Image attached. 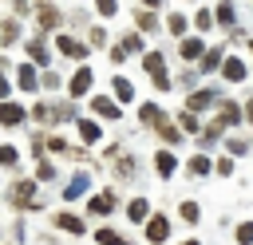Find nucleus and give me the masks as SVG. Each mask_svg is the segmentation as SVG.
<instances>
[{"label":"nucleus","mask_w":253,"mask_h":245,"mask_svg":"<svg viewBox=\"0 0 253 245\" xmlns=\"http://www.w3.org/2000/svg\"><path fill=\"white\" fill-rule=\"evenodd\" d=\"M142 119H146V122H154V126H162V111H158L154 103H146V107H142Z\"/></svg>","instance_id":"nucleus-14"},{"label":"nucleus","mask_w":253,"mask_h":245,"mask_svg":"<svg viewBox=\"0 0 253 245\" xmlns=\"http://www.w3.org/2000/svg\"><path fill=\"white\" fill-rule=\"evenodd\" d=\"M79 134H83V138H91V142H95V138H99V126H95V122H87V119H83V122H79Z\"/></svg>","instance_id":"nucleus-19"},{"label":"nucleus","mask_w":253,"mask_h":245,"mask_svg":"<svg viewBox=\"0 0 253 245\" xmlns=\"http://www.w3.org/2000/svg\"><path fill=\"white\" fill-rule=\"evenodd\" d=\"M4 95H8V79L0 75V99H4Z\"/></svg>","instance_id":"nucleus-30"},{"label":"nucleus","mask_w":253,"mask_h":245,"mask_svg":"<svg viewBox=\"0 0 253 245\" xmlns=\"http://www.w3.org/2000/svg\"><path fill=\"white\" fill-rule=\"evenodd\" d=\"M182 245H198V241H182Z\"/></svg>","instance_id":"nucleus-31"},{"label":"nucleus","mask_w":253,"mask_h":245,"mask_svg":"<svg viewBox=\"0 0 253 245\" xmlns=\"http://www.w3.org/2000/svg\"><path fill=\"white\" fill-rule=\"evenodd\" d=\"M87 87H91V71H87V67H79V71L71 75V95H83Z\"/></svg>","instance_id":"nucleus-6"},{"label":"nucleus","mask_w":253,"mask_h":245,"mask_svg":"<svg viewBox=\"0 0 253 245\" xmlns=\"http://www.w3.org/2000/svg\"><path fill=\"white\" fill-rule=\"evenodd\" d=\"M55 225H59V229H67V233H83V229H87V225H83V217H75V213H59V217H55Z\"/></svg>","instance_id":"nucleus-4"},{"label":"nucleus","mask_w":253,"mask_h":245,"mask_svg":"<svg viewBox=\"0 0 253 245\" xmlns=\"http://www.w3.org/2000/svg\"><path fill=\"white\" fill-rule=\"evenodd\" d=\"M253 241V221H241L237 225V245H249Z\"/></svg>","instance_id":"nucleus-15"},{"label":"nucleus","mask_w":253,"mask_h":245,"mask_svg":"<svg viewBox=\"0 0 253 245\" xmlns=\"http://www.w3.org/2000/svg\"><path fill=\"white\" fill-rule=\"evenodd\" d=\"M115 95H119V99H130V83H126V79H115Z\"/></svg>","instance_id":"nucleus-23"},{"label":"nucleus","mask_w":253,"mask_h":245,"mask_svg":"<svg viewBox=\"0 0 253 245\" xmlns=\"http://www.w3.org/2000/svg\"><path fill=\"white\" fill-rule=\"evenodd\" d=\"M0 122H4V126H16V122H24V107H16V103H4V107H0Z\"/></svg>","instance_id":"nucleus-2"},{"label":"nucleus","mask_w":253,"mask_h":245,"mask_svg":"<svg viewBox=\"0 0 253 245\" xmlns=\"http://www.w3.org/2000/svg\"><path fill=\"white\" fill-rule=\"evenodd\" d=\"M95 4H99L103 16H115V4H119V0H95Z\"/></svg>","instance_id":"nucleus-26"},{"label":"nucleus","mask_w":253,"mask_h":245,"mask_svg":"<svg viewBox=\"0 0 253 245\" xmlns=\"http://www.w3.org/2000/svg\"><path fill=\"white\" fill-rule=\"evenodd\" d=\"M146 4H158V0H146Z\"/></svg>","instance_id":"nucleus-32"},{"label":"nucleus","mask_w":253,"mask_h":245,"mask_svg":"<svg viewBox=\"0 0 253 245\" xmlns=\"http://www.w3.org/2000/svg\"><path fill=\"white\" fill-rule=\"evenodd\" d=\"M36 83H40V79H36V71L24 63V67H20V87H24V91H36Z\"/></svg>","instance_id":"nucleus-10"},{"label":"nucleus","mask_w":253,"mask_h":245,"mask_svg":"<svg viewBox=\"0 0 253 245\" xmlns=\"http://www.w3.org/2000/svg\"><path fill=\"white\" fill-rule=\"evenodd\" d=\"M40 24H43V28H55V24H59V12L43 8V12H40Z\"/></svg>","instance_id":"nucleus-18"},{"label":"nucleus","mask_w":253,"mask_h":245,"mask_svg":"<svg viewBox=\"0 0 253 245\" xmlns=\"http://www.w3.org/2000/svg\"><path fill=\"white\" fill-rule=\"evenodd\" d=\"M91 107H95V111H99V115H103V119H119V107H115V103H111V99H103V95H99V99H95V103H91Z\"/></svg>","instance_id":"nucleus-8"},{"label":"nucleus","mask_w":253,"mask_h":245,"mask_svg":"<svg viewBox=\"0 0 253 245\" xmlns=\"http://www.w3.org/2000/svg\"><path fill=\"white\" fill-rule=\"evenodd\" d=\"M12 198H20V202H28V198H32V186H28V182H20V186H12Z\"/></svg>","instance_id":"nucleus-21"},{"label":"nucleus","mask_w":253,"mask_h":245,"mask_svg":"<svg viewBox=\"0 0 253 245\" xmlns=\"http://www.w3.org/2000/svg\"><path fill=\"white\" fill-rule=\"evenodd\" d=\"M95 241H99V245H126V237H119L115 229H99V233H95Z\"/></svg>","instance_id":"nucleus-9"},{"label":"nucleus","mask_w":253,"mask_h":245,"mask_svg":"<svg viewBox=\"0 0 253 245\" xmlns=\"http://www.w3.org/2000/svg\"><path fill=\"white\" fill-rule=\"evenodd\" d=\"M142 217H146V202L134 198V202H130V221H142Z\"/></svg>","instance_id":"nucleus-17"},{"label":"nucleus","mask_w":253,"mask_h":245,"mask_svg":"<svg viewBox=\"0 0 253 245\" xmlns=\"http://www.w3.org/2000/svg\"><path fill=\"white\" fill-rule=\"evenodd\" d=\"M28 47H32V59H36V63H43V59H47V51H43L40 43H28Z\"/></svg>","instance_id":"nucleus-27"},{"label":"nucleus","mask_w":253,"mask_h":245,"mask_svg":"<svg viewBox=\"0 0 253 245\" xmlns=\"http://www.w3.org/2000/svg\"><path fill=\"white\" fill-rule=\"evenodd\" d=\"M91 209H95V213H111V209H115V198H111V194H99V198L91 202Z\"/></svg>","instance_id":"nucleus-12"},{"label":"nucleus","mask_w":253,"mask_h":245,"mask_svg":"<svg viewBox=\"0 0 253 245\" xmlns=\"http://www.w3.org/2000/svg\"><path fill=\"white\" fill-rule=\"evenodd\" d=\"M182 217H186V221H198V205H194V202H182Z\"/></svg>","instance_id":"nucleus-24"},{"label":"nucleus","mask_w":253,"mask_h":245,"mask_svg":"<svg viewBox=\"0 0 253 245\" xmlns=\"http://www.w3.org/2000/svg\"><path fill=\"white\" fill-rule=\"evenodd\" d=\"M221 71H225V79H229V83L245 79V63H241V59H225V63H221Z\"/></svg>","instance_id":"nucleus-5"},{"label":"nucleus","mask_w":253,"mask_h":245,"mask_svg":"<svg viewBox=\"0 0 253 245\" xmlns=\"http://www.w3.org/2000/svg\"><path fill=\"white\" fill-rule=\"evenodd\" d=\"M146 237L158 245V241H166V217H154L150 225H146Z\"/></svg>","instance_id":"nucleus-7"},{"label":"nucleus","mask_w":253,"mask_h":245,"mask_svg":"<svg viewBox=\"0 0 253 245\" xmlns=\"http://www.w3.org/2000/svg\"><path fill=\"white\" fill-rule=\"evenodd\" d=\"M170 32L178 36V32H186V24H182V16H170Z\"/></svg>","instance_id":"nucleus-29"},{"label":"nucleus","mask_w":253,"mask_h":245,"mask_svg":"<svg viewBox=\"0 0 253 245\" xmlns=\"http://www.w3.org/2000/svg\"><path fill=\"white\" fill-rule=\"evenodd\" d=\"M142 63H146V71L154 75V87H162V91H166V87H170V79H166V67H162V55H158V51H150V55H146Z\"/></svg>","instance_id":"nucleus-1"},{"label":"nucleus","mask_w":253,"mask_h":245,"mask_svg":"<svg viewBox=\"0 0 253 245\" xmlns=\"http://www.w3.org/2000/svg\"><path fill=\"white\" fill-rule=\"evenodd\" d=\"M217 63H221V51H206V59H202V67L210 71V67H217Z\"/></svg>","instance_id":"nucleus-22"},{"label":"nucleus","mask_w":253,"mask_h":245,"mask_svg":"<svg viewBox=\"0 0 253 245\" xmlns=\"http://www.w3.org/2000/svg\"><path fill=\"white\" fill-rule=\"evenodd\" d=\"M0 162H4V166H12V162H16V150H12V146H4V150H0Z\"/></svg>","instance_id":"nucleus-28"},{"label":"nucleus","mask_w":253,"mask_h":245,"mask_svg":"<svg viewBox=\"0 0 253 245\" xmlns=\"http://www.w3.org/2000/svg\"><path fill=\"white\" fill-rule=\"evenodd\" d=\"M83 190H87V178H75V182H71V186H67V198H79V194H83Z\"/></svg>","instance_id":"nucleus-20"},{"label":"nucleus","mask_w":253,"mask_h":245,"mask_svg":"<svg viewBox=\"0 0 253 245\" xmlns=\"http://www.w3.org/2000/svg\"><path fill=\"white\" fill-rule=\"evenodd\" d=\"M59 51H63V55H71V59H83V55H87V47H83V43H75L71 36H59Z\"/></svg>","instance_id":"nucleus-3"},{"label":"nucleus","mask_w":253,"mask_h":245,"mask_svg":"<svg viewBox=\"0 0 253 245\" xmlns=\"http://www.w3.org/2000/svg\"><path fill=\"white\" fill-rule=\"evenodd\" d=\"M217 20H221V24H233V8L221 4V8H217Z\"/></svg>","instance_id":"nucleus-25"},{"label":"nucleus","mask_w":253,"mask_h":245,"mask_svg":"<svg viewBox=\"0 0 253 245\" xmlns=\"http://www.w3.org/2000/svg\"><path fill=\"white\" fill-rule=\"evenodd\" d=\"M182 55H186V59H198V55H202V43H198V40H182Z\"/></svg>","instance_id":"nucleus-13"},{"label":"nucleus","mask_w":253,"mask_h":245,"mask_svg":"<svg viewBox=\"0 0 253 245\" xmlns=\"http://www.w3.org/2000/svg\"><path fill=\"white\" fill-rule=\"evenodd\" d=\"M190 170H194L198 178H206V174H210V158H202V154H198V158L190 162Z\"/></svg>","instance_id":"nucleus-16"},{"label":"nucleus","mask_w":253,"mask_h":245,"mask_svg":"<svg viewBox=\"0 0 253 245\" xmlns=\"http://www.w3.org/2000/svg\"><path fill=\"white\" fill-rule=\"evenodd\" d=\"M154 166H158L162 174H174V166H178V162H174V154H170V150H162V154L154 158Z\"/></svg>","instance_id":"nucleus-11"},{"label":"nucleus","mask_w":253,"mask_h":245,"mask_svg":"<svg viewBox=\"0 0 253 245\" xmlns=\"http://www.w3.org/2000/svg\"><path fill=\"white\" fill-rule=\"evenodd\" d=\"M249 47H253V43H249Z\"/></svg>","instance_id":"nucleus-33"}]
</instances>
